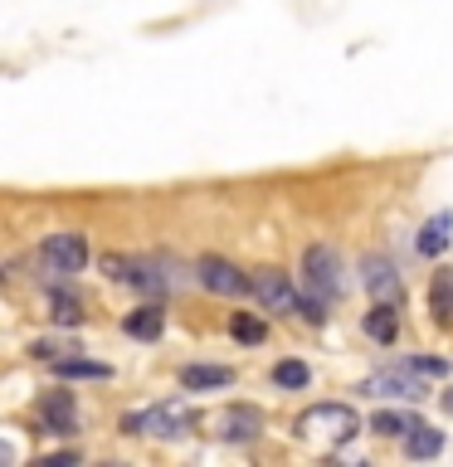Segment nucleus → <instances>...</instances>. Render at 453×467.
<instances>
[{
	"instance_id": "nucleus-10",
	"label": "nucleus",
	"mask_w": 453,
	"mask_h": 467,
	"mask_svg": "<svg viewBox=\"0 0 453 467\" xmlns=\"http://www.w3.org/2000/svg\"><path fill=\"white\" fill-rule=\"evenodd\" d=\"M39 423L49 433H73L79 429V409H73V394L68 389H49L39 400Z\"/></svg>"
},
{
	"instance_id": "nucleus-21",
	"label": "nucleus",
	"mask_w": 453,
	"mask_h": 467,
	"mask_svg": "<svg viewBox=\"0 0 453 467\" xmlns=\"http://www.w3.org/2000/svg\"><path fill=\"white\" fill-rule=\"evenodd\" d=\"M273 379H278L283 389H302L307 379H312V370H307L302 360H278V365H273Z\"/></svg>"
},
{
	"instance_id": "nucleus-23",
	"label": "nucleus",
	"mask_w": 453,
	"mask_h": 467,
	"mask_svg": "<svg viewBox=\"0 0 453 467\" xmlns=\"http://www.w3.org/2000/svg\"><path fill=\"white\" fill-rule=\"evenodd\" d=\"M444 409H448V414H453V389H448V394H444Z\"/></svg>"
},
{
	"instance_id": "nucleus-1",
	"label": "nucleus",
	"mask_w": 453,
	"mask_h": 467,
	"mask_svg": "<svg viewBox=\"0 0 453 467\" xmlns=\"http://www.w3.org/2000/svg\"><path fill=\"white\" fill-rule=\"evenodd\" d=\"M298 429H302L307 438L346 443V438H356L361 419H356V409H346V404H312V409H307V414L298 419Z\"/></svg>"
},
{
	"instance_id": "nucleus-22",
	"label": "nucleus",
	"mask_w": 453,
	"mask_h": 467,
	"mask_svg": "<svg viewBox=\"0 0 453 467\" xmlns=\"http://www.w3.org/2000/svg\"><path fill=\"white\" fill-rule=\"evenodd\" d=\"M409 370H419L424 379H444L448 375V360H434V356H415V360H405Z\"/></svg>"
},
{
	"instance_id": "nucleus-15",
	"label": "nucleus",
	"mask_w": 453,
	"mask_h": 467,
	"mask_svg": "<svg viewBox=\"0 0 453 467\" xmlns=\"http://www.w3.org/2000/svg\"><path fill=\"white\" fill-rule=\"evenodd\" d=\"M371 429H375L380 438H400V433H409V429H419V419L405 414V409H380V414L371 419Z\"/></svg>"
},
{
	"instance_id": "nucleus-17",
	"label": "nucleus",
	"mask_w": 453,
	"mask_h": 467,
	"mask_svg": "<svg viewBox=\"0 0 453 467\" xmlns=\"http://www.w3.org/2000/svg\"><path fill=\"white\" fill-rule=\"evenodd\" d=\"M54 375H64V379H108L112 370H108V365H98V360L68 356V360H54Z\"/></svg>"
},
{
	"instance_id": "nucleus-4",
	"label": "nucleus",
	"mask_w": 453,
	"mask_h": 467,
	"mask_svg": "<svg viewBox=\"0 0 453 467\" xmlns=\"http://www.w3.org/2000/svg\"><path fill=\"white\" fill-rule=\"evenodd\" d=\"M190 414L181 404H152V409H137V414L122 419V433H152V438H175L185 433Z\"/></svg>"
},
{
	"instance_id": "nucleus-9",
	"label": "nucleus",
	"mask_w": 453,
	"mask_h": 467,
	"mask_svg": "<svg viewBox=\"0 0 453 467\" xmlns=\"http://www.w3.org/2000/svg\"><path fill=\"white\" fill-rule=\"evenodd\" d=\"M215 429H219V438H229V443H244V438H258L263 414L254 404H229L215 414Z\"/></svg>"
},
{
	"instance_id": "nucleus-24",
	"label": "nucleus",
	"mask_w": 453,
	"mask_h": 467,
	"mask_svg": "<svg viewBox=\"0 0 453 467\" xmlns=\"http://www.w3.org/2000/svg\"><path fill=\"white\" fill-rule=\"evenodd\" d=\"M0 462H10V448L5 443H0Z\"/></svg>"
},
{
	"instance_id": "nucleus-8",
	"label": "nucleus",
	"mask_w": 453,
	"mask_h": 467,
	"mask_svg": "<svg viewBox=\"0 0 453 467\" xmlns=\"http://www.w3.org/2000/svg\"><path fill=\"white\" fill-rule=\"evenodd\" d=\"M195 277H200L205 292H219V297H244V292H248V277L234 268L229 258H215V254H205L195 263Z\"/></svg>"
},
{
	"instance_id": "nucleus-6",
	"label": "nucleus",
	"mask_w": 453,
	"mask_h": 467,
	"mask_svg": "<svg viewBox=\"0 0 453 467\" xmlns=\"http://www.w3.org/2000/svg\"><path fill=\"white\" fill-rule=\"evenodd\" d=\"M39 258H44V268L49 273H83V263H88V239L83 234H49L39 248Z\"/></svg>"
},
{
	"instance_id": "nucleus-12",
	"label": "nucleus",
	"mask_w": 453,
	"mask_h": 467,
	"mask_svg": "<svg viewBox=\"0 0 453 467\" xmlns=\"http://www.w3.org/2000/svg\"><path fill=\"white\" fill-rule=\"evenodd\" d=\"M181 385L185 389H225V385H234V370L229 365H185Z\"/></svg>"
},
{
	"instance_id": "nucleus-11",
	"label": "nucleus",
	"mask_w": 453,
	"mask_h": 467,
	"mask_svg": "<svg viewBox=\"0 0 453 467\" xmlns=\"http://www.w3.org/2000/svg\"><path fill=\"white\" fill-rule=\"evenodd\" d=\"M429 317L438 327H453V268H438L429 283Z\"/></svg>"
},
{
	"instance_id": "nucleus-5",
	"label": "nucleus",
	"mask_w": 453,
	"mask_h": 467,
	"mask_svg": "<svg viewBox=\"0 0 453 467\" xmlns=\"http://www.w3.org/2000/svg\"><path fill=\"white\" fill-rule=\"evenodd\" d=\"M361 283L380 306H405V283H400V273H395L390 258H380V254L361 258Z\"/></svg>"
},
{
	"instance_id": "nucleus-3",
	"label": "nucleus",
	"mask_w": 453,
	"mask_h": 467,
	"mask_svg": "<svg viewBox=\"0 0 453 467\" xmlns=\"http://www.w3.org/2000/svg\"><path fill=\"white\" fill-rule=\"evenodd\" d=\"M302 273H307V287H312L317 302H332L336 292H342V263L327 244H312L302 254Z\"/></svg>"
},
{
	"instance_id": "nucleus-20",
	"label": "nucleus",
	"mask_w": 453,
	"mask_h": 467,
	"mask_svg": "<svg viewBox=\"0 0 453 467\" xmlns=\"http://www.w3.org/2000/svg\"><path fill=\"white\" fill-rule=\"evenodd\" d=\"M49 306H54L49 317L58 321V327H79V321H83V302H79V297H68V292H54V302H49Z\"/></svg>"
},
{
	"instance_id": "nucleus-16",
	"label": "nucleus",
	"mask_w": 453,
	"mask_h": 467,
	"mask_svg": "<svg viewBox=\"0 0 453 467\" xmlns=\"http://www.w3.org/2000/svg\"><path fill=\"white\" fill-rule=\"evenodd\" d=\"M438 448H444V433H438V429H424V423H419V429L405 433V452H409V458H434Z\"/></svg>"
},
{
	"instance_id": "nucleus-19",
	"label": "nucleus",
	"mask_w": 453,
	"mask_h": 467,
	"mask_svg": "<svg viewBox=\"0 0 453 467\" xmlns=\"http://www.w3.org/2000/svg\"><path fill=\"white\" fill-rule=\"evenodd\" d=\"M229 336H234V341H244V346H258L263 336H269V327H263L258 317H248V312H234L229 317Z\"/></svg>"
},
{
	"instance_id": "nucleus-2",
	"label": "nucleus",
	"mask_w": 453,
	"mask_h": 467,
	"mask_svg": "<svg viewBox=\"0 0 453 467\" xmlns=\"http://www.w3.org/2000/svg\"><path fill=\"white\" fill-rule=\"evenodd\" d=\"M361 394H371V400H424L429 385H424L419 370H409V365H390V370H375L361 379Z\"/></svg>"
},
{
	"instance_id": "nucleus-7",
	"label": "nucleus",
	"mask_w": 453,
	"mask_h": 467,
	"mask_svg": "<svg viewBox=\"0 0 453 467\" xmlns=\"http://www.w3.org/2000/svg\"><path fill=\"white\" fill-rule=\"evenodd\" d=\"M248 292H254V297L269 306V312H298V306H302L298 287H292L278 268H258L254 277H248Z\"/></svg>"
},
{
	"instance_id": "nucleus-14",
	"label": "nucleus",
	"mask_w": 453,
	"mask_h": 467,
	"mask_svg": "<svg viewBox=\"0 0 453 467\" xmlns=\"http://www.w3.org/2000/svg\"><path fill=\"white\" fill-rule=\"evenodd\" d=\"M448 229H453V214H434L429 224H424V234H419V254H444L448 248Z\"/></svg>"
},
{
	"instance_id": "nucleus-18",
	"label": "nucleus",
	"mask_w": 453,
	"mask_h": 467,
	"mask_svg": "<svg viewBox=\"0 0 453 467\" xmlns=\"http://www.w3.org/2000/svg\"><path fill=\"white\" fill-rule=\"evenodd\" d=\"M365 331H371L375 341H395V331H400V312H395V306H380V302H375V312L365 317Z\"/></svg>"
},
{
	"instance_id": "nucleus-13",
	"label": "nucleus",
	"mask_w": 453,
	"mask_h": 467,
	"mask_svg": "<svg viewBox=\"0 0 453 467\" xmlns=\"http://www.w3.org/2000/svg\"><path fill=\"white\" fill-rule=\"evenodd\" d=\"M122 327H127V336H137V341H156L161 327H166V312H161V306H137Z\"/></svg>"
}]
</instances>
